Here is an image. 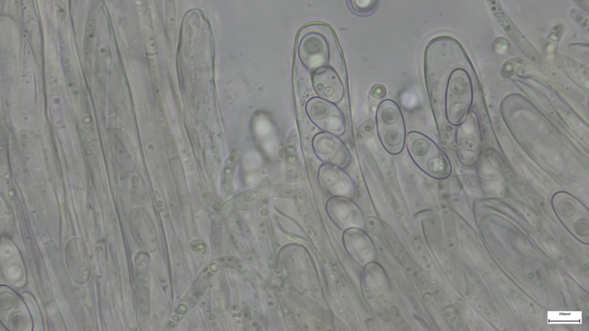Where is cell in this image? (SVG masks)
<instances>
[{"instance_id": "1", "label": "cell", "mask_w": 589, "mask_h": 331, "mask_svg": "<svg viewBox=\"0 0 589 331\" xmlns=\"http://www.w3.org/2000/svg\"><path fill=\"white\" fill-rule=\"evenodd\" d=\"M406 146L415 165L431 178L445 180L451 174L452 165L446 153L424 133L410 132Z\"/></svg>"}, {"instance_id": "2", "label": "cell", "mask_w": 589, "mask_h": 331, "mask_svg": "<svg viewBox=\"0 0 589 331\" xmlns=\"http://www.w3.org/2000/svg\"><path fill=\"white\" fill-rule=\"evenodd\" d=\"M375 118L377 136L383 148L391 155L400 154L406 145L407 134L399 105L392 100L382 101Z\"/></svg>"}, {"instance_id": "3", "label": "cell", "mask_w": 589, "mask_h": 331, "mask_svg": "<svg viewBox=\"0 0 589 331\" xmlns=\"http://www.w3.org/2000/svg\"><path fill=\"white\" fill-rule=\"evenodd\" d=\"M445 88V116L450 124L457 126L463 121L468 108L470 89L465 74L461 70L454 71Z\"/></svg>"}, {"instance_id": "4", "label": "cell", "mask_w": 589, "mask_h": 331, "mask_svg": "<svg viewBox=\"0 0 589 331\" xmlns=\"http://www.w3.org/2000/svg\"><path fill=\"white\" fill-rule=\"evenodd\" d=\"M313 82L316 92L321 96L333 101L342 98L344 89L341 81L332 69L318 70L313 76Z\"/></svg>"}, {"instance_id": "5", "label": "cell", "mask_w": 589, "mask_h": 331, "mask_svg": "<svg viewBox=\"0 0 589 331\" xmlns=\"http://www.w3.org/2000/svg\"><path fill=\"white\" fill-rule=\"evenodd\" d=\"M326 46L317 36H310L301 43L300 54L306 65L310 67L321 65L325 61Z\"/></svg>"}, {"instance_id": "6", "label": "cell", "mask_w": 589, "mask_h": 331, "mask_svg": "<svg viewBox=\"0 0 589 331\" xmlns=\"http://www.w3.org/2000/svg\"><path fill=\"white\" fill-rule=\"evenodd\" d=\"M212 277V272L208 270V268H205V269L204 268V270L200 273V275L198 278L197 280L195 282V284L191 291L192 295L195 297L196 298H199V297L202 296L205 289H206V287Z\"/></svg>"}, {"instance_id": "7", "label": "cell", "mask_w": 589, "mask_h": 331, "mask_svg": "<svg viewBox=\"0 0 589 331\" xmlns=\"http://www.w3.org/2000/svg\"><path fill=\"white\" fill-rule=\"evenodd\" d=\"M379 2L374 0H366V1H351V6L352 10L360 15H367L374 12L376 9Z\"/></svg>"}, {"instance_id": "8", "label": "cell", "mask_w": 589, "mask_h": 331, "mask_svg": "<svg viewBox=\"0 0 589 331\" xmlns=\"http://www.w3.org/2000/svg\"><path fill=\"white\" fill-rule=\"evenodd\" d=\"M182 160H183L185 166L189 165L192 168V161L188 154V151L185 148L184 143H180L179 145Z\"/></svg>"}, {"instance_id": "9", "label": "cell", "mask_w": 589, "mask_h": 331, "mask_svg": "<svg viewBox=\"0 0 589 331\" xmlns=\"http://www.w3.org/2000/svg\"><path fill=\"white\" fill-rule=\"evenodd\" d=\"M386 92L385 86L379 84L373 86L371 90V95L373 98L376 99L384 97L386 94Z\"/></svg>"}, {"instance_id": "10", "label": "cell", "mask_w": 589, "mask_h": 331, "mask_svg": "<svg viewBox=\"0 0 589 331\" xmlns=\"http://www.w3.org/2000/svg\"><path fill=\"white\" fill-rule=\"evenodd\" d=\"M191 248L194 252L203 254L206 251L205 243L200 240H196L191 244Z\"/></svg>"}, {"instance_id": "11", "label": "cell", "mask_w": 589, "mask_h": 331, "mask_svg": "<svg viewBox=\"0 0 589 331\" xmlns=\"http://www.w3.org/2000/svg\"><path fill=\"white\" fill-rule=\"evenodd\" d=\"M207 318L210 321L211 324L213 326V327H220L219 319L214 311L212 309H208L206 311Z\"/></svg>"}, {"instance_id": "12", "label": "cell", "mask_w": 589, "mask_h": 331, "mask_svg": "<svg viewBox=\"0 0 589 331\" xmlns=\"http://www.w3.org/2000/svg\"><path fill=\"white\" fill-rule=\"evenodd\" d=\"M308 232L309 233L311 238H312L313 239L314 242L316 244H318L319 243V239H318L317 233H316L315 232H314L313 229L309 230Z\"/></svg>"}]
</instances>
